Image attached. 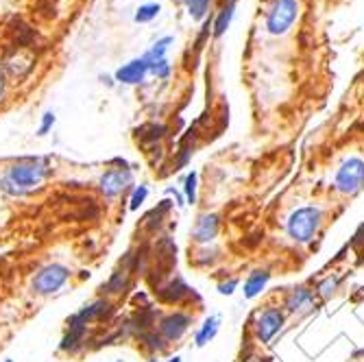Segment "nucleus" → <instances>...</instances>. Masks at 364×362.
Wrapping results in <instances>:
<instances>
[{
    "instance_id": "nucleus-1",
    "label": "nucleus",
    "mask_w": 364,
    "mask_h": 362,
    "mask_svg": "<svg viewBox=\"0 0 364 362\" xmlns=\"http://www.w3.org/2000/svg\"><path fill=\"white\" fill-rule=\"evenodd\" d=\"M50 175L52 166L48 157H24L11 164L0 177V190L9 196H27L40 190Z\"/></svg>"
},
{
    "instance_id": "nucleus-2",
    "label": "nucleus",
    "mask_w": 364,
    "mask_h": 362,
    "mask_svg": "<svg viewBox=\"0 0 364 362\" xmlns=\"http://www.w3.org/2000/svg\"><path fill=\"white\" fill-rule=\"evenodd\" d=\"M323 225V210L319 205H303L297 208L286 221L288 238L297 245H310Z\"/></svg>"
},
{
    "instance_id": "nucleus-3",
    "label": "nucleus",
    "mask_w": 364,
    "mask_h": 362,
    "mask_svg": "<svg viewBox=\"0 0 364 362\" xmlns=\"http://www.w3.org/2000/svg\"><path fill=\"white\" fill-rule=\"evenodd\" d=\"M334 188L342 196H354L364 188V159L362 157H347L338 166L334 177Z\"/></svg>"
},
{
    "instance_id": "nucleus-4",
    "label": "nucleus",
    "mask_w": 364,
    "mask_h": 362,
    "mask_svg": "<svg viewBox=\"0 0 364 362\" xmlns=\"http://www.w3.org/2000/svg\"><path fill=\"white\" fill-rule=\"evenodd\" d=\"M299 15L297 0H272L266 15V31L270 35H286Z\"/></svg>"
},
{
    "instance_id": "nucleus-5",
    "label": "nucleus",
    "mask_w": 364,
    "mask_h": 362,
    "mask_svg": "<svg viewBox=\"0 0 364 362\" xmlns=\"http://www.w3.org/2000/svg\"><path fill=\"white\" fill-rule=\"evenodd\" d=\"M68 280H70V268L64 266V264L52 262V264L42 266L38 273H35V277L31 282V288H33L35 295L46 297V295L57 293Z\"/></svg>"
},
{
    "instance_id": "nucleus-6",
    "label": "nucleus",
    "mask_w": 364,
    "mask_h": 362,
    "mask_svg": "<svg viewBox=\"0 0 364 362\" xmlns=\"http://www.w3.org/2000/svg\"><path fill=\"white\" fill-rule=\"evenodd\" d=\"M286 325V310H282L279 305H266L264 310L258 312L256 323H253V330H256V338L262 345L275 338Z\"/></svg>"
},
{
    "instance_id": "nucleus-7",
    "label": "nucleus",
    "mask_w": 364,
    "mask_h": 362,
    "mask_svg": "<svg viewBox=\"0 0 364 362\" xmlns=\"http://www.w3.org/2000/svg\"><path fill=\"white\" fill-rule=\"evenodd\" d=\"M131 275H133V253L126 251L124 258L120 260V268L114 270L112 277L101 286V293L107 297H122L131 288Z\"/></svg>"
},
{
    "instance_id": "nucleus-8",
    "label": "nucleus",
    "mask_w": 364,
    "mask_h": 362,
    "mask_svg": "<svg viewBox=\"0 0 364 362\" xmlns=\"http://www.w3.org/2000/svg\"><path fill=\"white\" fill-rule=\"evenodd\" d=\"M190 325H192V317L188 312H181V310L168 312V314L159 317L157 334L166 342H177L184 338V334L190 330Z\"/></svg>"
},
{
    "instance_id": "nucleus-9",
    "label": "nucleus",
    "mask_w": 364,
    "mask_h": 362,
    "mask_svg": "<svg viewBox=\"0 0 364 362\" xmlns=\"http://www.w3.org/2000/svg\"><path fill=\"white\" fill-rule=\"evenodd\" d=\"M133 184V173L131 168H109L101 175L99 188L107 198L120 196L126 188Z\"/></svg>"
},
{
    "instance_id": "nucleus-10",
    "label": "nucleus",
    "mask_w": 364,
    "mask_h": 362,
    "mask_svg": "<svg viewBox=\"0 0 364 362\" xmlns=\"http://www.w3.org/2000/svg\"><path fill=\"white\" fill-rule=\"evenodd\" d=\"M85 336H87V325L77 314H72L66 321V334L59 342V352H64V354L81 352L85 347Z\"/></svg>"
},
{
    "instance_id": "nucleus-11",
    "label": "nucleus",
    "mask_w": 364,
    "mask_h": 362,
    "mask_svg": "<svg viewBox=\"0 0 364 362\" xmlns=\"http://www.w3.org/2000/svg\"><path fill=\"white\" fill-rule=\"evenodd\" d=\"M284 307H286V312L290 314H307V312H312L314 310V291L312 288H307V286H295V288H290L286 299H284Z\"/></svg>"
},
{
    "instance_id": "nucleus-12",
    "label": "nucleus",
    "mask_w": 364,
    "mask_h": 362,
    "mask_svg": "<svg viewBox=\"0 0 364 362\" xmlns=\"http://www.w3.org/2000/svg\"><path fill=\"white\" fill-rule=\"evenodd\" d=\"M221 231V216L218 214H201L192 227V240L196 245H212Z\"/></svg>"
},
{
    "instance_id": "nucleus-13",
    "label": "nucleus",
    "mask_w": 364,
    "mask_h": 362,
    "mask_svg": "<svg viewBox=\"0 0 364 362\" xmlns=\"http://www.w3.org/2000/svg\"><path fill=\"white\" fill-rule=\"evenodd\" d=\"M157 299L163 303H181L192 295V288L181 280V277H170L163 286L157 288Z\"/></svg>"
},
{
    "instance_id": "nucleus-14",
    "label": "nucleus",
    "mask_w": 364,
    "mask_h": 362,
    "mask_svg": "<svg viewBox=\"0 0 364 362\" xmlns=\"http://www.w3.org/2000/svg\"><path fill=\"white\" fill-rule=\"evenodd\" d=\"M114 303L109 301L107 297H101V299H96V301H92V303H87V305H83L81 310L77 312V317L85 323V325H89V323H94V321H107V319H112L114 317Z\"/></svg>"
},
{
    "instance_id": "nucleus-15",
    "label": "nucleus",
    "mask_w": 364,
    "mask_h": 362,
    "mask_svg": "<svg viewBox=\"0 0 364 362\" xmlns=\"http://www.w3.org/2000/svg\"><path fill=\"white\" fill-rule=\"evenodd\" d=\"M147 75H149V64L144 61V57H138L116 70V81L124 85H138L144 81Z\"/></svg>"
},
{
    "instance_id": "nucleus-16",
    "label": "nucleus",
    "mask_w": 364,
    "mask_h": 362,
    "mask_svg": "<svg viewBox=\"0 0 364 362\" xmlns=\"http://www.w3.org/2000/svg\"><path fill=\"white\" fill-rule=\"evenodd\" d=\"M270 282V270L268 268H256L251 270L247 282H245V299H256L264 293V288Z\"/></svg>"
},
{
    "instance_id": "nucleus-17",
    "label": "nucleus",
    "mask_w": 364,
    "mask_h": 362,
    "mask_svg": "<svg viewBox=\"0 0 364 362\" xmlns=\"http://www.w3.org/2000/svg\"><path fill=\"white\" fill-rule=\"evenodd\" d=\"M166 133H168V126L157 124V122H147V124H142L136 129V138L142 144H157Z\"/></svg>"
},
{
    "instance_id": "nucleus-18",
    "label": "nucleus",
    "mask_w": 364,
    "mask_h": 362,
    "mask_svg": "<svg viewBox=\"0 0 364 362\" xmlns=\"http://www.w3.org/2000/svg\"><path fill=\"white\" fill-rule=\"evenodd\" d=\"M218 330H221V317H208L201 328H198V332L194 334V345L205 347L210 340L216 338Z\"/></svg>"
},
{
    "instance_id": "nucleus-19",
    "label": "nucleus",
    "mask_w": 364,
    "mask_h": 362,
    "mask_svg": "<svg viewBox=\"0 0 364 362\" xmlns=\"http://www.w3.org/2000/svg\"><path fill=\"white\" fill-rule=\"evenodd\" d=\"M173 208V201H161L155 210H151V214L147 216V219H144V227H147L151 233H155L161 225H163V216H166V212Z\"/></svg>"
},
{
    "instance_id": "nucleus-20",
    "label": "nucleus",
    "mask_w": 364,
    "mask_h": 362,
    "mask_svg": "<svg viewBox=\"0 0 364 362\" xmlns=\"http://www.w3.org/2000/svg\"><path fill=\"white\" fill-rule=\"evenodd\" d=\"M233 11H235V0H229V3H227L221 11H218L216 22H214V38H221V35L229 29L231 17H233Z\"/></svg>"
},
{
    "instance_id": "nucleus-21",
    "label": "nucleus",
    "mask_w": 364,
    "mask_h": 362,
    "mask_svg": "<svg viewBox=\"0 0 364 362\" xmlns=\"http://www.w3.org/2000/svg\"><path fill=\"white\" fill-rule=\"evenodd\" d=\"M140 342H142V345L144 347H147L151 354H159V352H163V349H166V345H168V342L166 340H163L159 334H157V330H149V332H142V334H138L136 336Z\"/></svg>"
},
{
    "instance_id": "nucleus-22",
    "label": "nucleus",
    "mask_w": 364,
    "mask_h": 362,
    "mask_svg": "<svg viewBox=\"0 0 364 362\" xmlns=\"http://www.w3.org/2000/svg\"><path fill=\"white\" fill-rule=\"evenodd\" d=\"M338 286H340V277H338V275H327L325 280H321V282L316 284L314 295L321 297L323 301H327V299L334 297V293L338 291Z\"/></svg>"
},
{
    "instance_id": "nucleus-23",
    "label": "nucleus",
    "mask_w": 364,
    "mask_h": 362,
    "mask_svg": "<svg viewBox=\"0 0 364 362\" xmlns=\"http://www.w3.org/2000/svg\"><path fill=\"white\" fill-rule=\"evenodd\" d=\"M173 44V38H161L157 44H153L151 50L144 52V61L147 64H153V61H159V59H166V52H168V46Z\"/></svg>"
},
{
    "instance_id": "nucleus-24",
    "label": "nucleus",
    "mask_w": 364,
    "mask_h": 362,
    "mask_svg": "<svg viewBox=\"0 0 364 362\" xmlns=\"http://www.w3.org/2000/svg\"><path fill=\"white\" fill-rule=\"evenodd\" d=\"M159 11H161L159 3H147V5H140V9H138L136 15H133V20H136L138 24H147V22L155 20V17L159 15Z\"/></svg>"
},
{
    "instance_id": "nucleus-25",
    "label": "nucleus",
    "mask_w": 364,
    "mask_h": 362,
    "mask_svg": "<svg viewBox=\"0 0 364 362\" xmlns=\"http://www.w3.org/2000/svg\"><path fill=\"white\" fill-rule=\"evenodd\" d=\"M196 184H198V173L190 171L184 179V196H186V203L190 205L196 203Z\"/></svg>"
},
{
    "instance_id": "nucleus-26",
    "label": "nucleus",
    "mask_w": 364,
    "mask_h": 362,
    "mask_svg": "<svg viewBox=\"0 0 364 362\" xmlns=\"http://www.w3.org/2000/svg\"><path fill=\"white\" fill-rule=\"evenodd\" d=\"M210 3H212V0H186L188 13L194 17V20H203L208 9H210Z\"/></svg>"
},
{
    "instance_id": "nucleus-27",
    "label": "nucleus",
    "mask_w": 364,
    "mask_h": 362,
    "mask_svg": "<svg viewBox=\"0 0 364 362\" xmlns=\"http://www.w3.org/2000/svg\"><path fill=\"white\" fill-rule=\"evenodd\" d=\"M216 258H218V251H216V249H210V245H205L203 249L196 251L194 264H196V266H210V264L216 262Z\"/></svg>"
},
{
    "instance_id": "nucleus-28",
    "label": "nucleus",
    "mask_w": 364,
    "mask_h": 362,
    "mask_svg": "<svg viewBox=\"0 0 364 362\" xmlns=\"http://www.w3.org/2000/svg\"><path fill=\"white\" fill-rule=\"evenodd\" d=\"M147 196H149V188L144 186V184H140V186L133 190L131 198H129V210H131V212L140 210V205H142L144 201H147Z\"/></svg>"
},
{
    "instance_id": "nucleus-29",
    "label": "nucleus",
    "mask_w": 364,
    "mask_h": 362,
    "mask_svg": "<svg viewBox=\"0 0 364 362\" xmlns=\"http://www.w3.org/2000/svg\"><path fill=\"white\" fill-rule=\"evenodd\" d=\"M52 124H54V114L52 112H46L42 116V124H40V129H38V136H46L52 129Z\"/></svg>"
},
{
    "instance_id": "nucleus-30",
    "label": "nucleus",
    "mask_w": 364,
    "mask_h": 362,
    "mask_svg": "<svg viewBox=\"0 0 364 362\" xmlns=\"http://www.w3.org/2000/svg\"><path fill=\"white\" fill-rule=\"evenodd\" d=\"M238 284H240V282L235 280V277H233V280H229V282H223V284H218V293H221V295H227V297H229V295H233V293H235V288H238Z\"/></svg>"
},
{
    "instance_id": "nucleus-31",
    "label": "nucleus",
    "mask_w": 364,
    "mask_h": 362,
    "mask_svg": "<svg viewBox=\"0 0 364 362\" xmlns=\"http://www.w3.org/2000/svg\"><path fill=\"white\" fill-rule=\"evenodd\" d=\"M5 85H7V81H5V72L0 70V99L5 96Z\"/></svg>"
},
{
    "instance_id": "nucleus-32",
    "label": "nucleus",
    "mask_w": 364,
    "mask_h": 362,
    "mask_svg": "<svg viewBox=\"0 0 364 362\" xmlns=\"http://www.w3.org/2000/svg\"><path fill=\"white\" fill-rule=\"evenodd\" d=\"M168 362H184V360H181V356H173V358H168Z\"/></svg>"
},
{
    "instance_id": "nucleus-33",
    "label": "nucleus",
    "mask_w": 364,
    "mask_h": 362,
    "mask_svg": "<svg viewBox=\"0 0 364 362\" xmlns=\"http://www.w3.org/2000/svg\"><path fill=\"white\" fill-rule=\"evenodd\" d=\"M356 356H364V349H360V352H356Z\"/></svg>"
},
{
    "instance_id": "nucleus-34",
    "label": "nucleus",
    "mask_w": 364,
    "mask_h": 362,
    "mask_svg": "<svg viewBox=\"0 0 364 362\" xmlns=\"http://www.w3.org/2000/svg\"><path fill=\"white\" fill-rule=\"evenodd\" d=\"M149 362H161V360H157V358H151Z\"/></svg>"
},
{
    "instance_id": "nucleus-35",
    "label": "nucleus",
    "mask_w": 364,
    "mask_h": 362,
    "mask_svg": "<svg viewBox=\"0 0 364 362\" xmlns=\"http://www.w3.org/2000/svg\"><path fill=\"white\" fill-rule=\"evenodd\" d=\"M5 362H11V360H5Z\"/></svg>"
},
{
    "instance_id": "nucleus-36",
    "label": "nucleus",
    "mask_w": 364,
    "mask_h": 362,
    "mask_svg": "<svg viewBox=\"0 0 364 362\" xmlns=\"http://www.w3.org/2000/svg\"><path fill=\"white\" fill-rule=\"evenodd\" d=\"M120 362H122V360H120Z\"/></svg>"
}]
</instances>
